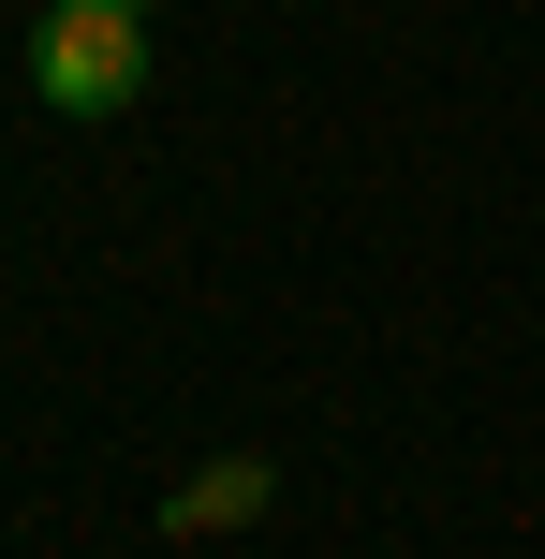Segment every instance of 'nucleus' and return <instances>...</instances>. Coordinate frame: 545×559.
<instances>
[{
    "instance_id": "obj_2",
    "label": "nucleus",
    "mask_w": 545,
    "mask_h": 559,
    "mask_svg": "<svg viewBox=\"0 0 545 559\" xmlns=\"http://www.w3.org/2000/svg\"><path fill=\"white\" fill-rule=\"evenodd\" d=\"M251 501H265V472H206V486H192V501H177V515H192V531H206V515H251Z\"/></svg>"
},
{
    "instance_id": "obj_3",
    "label": "nucleus",
    "mask_w": 545,
    "mask_h": 559,
    "mask_svg": "<svg viewBox=\"0 0 545 559\" xmlns=\"http://www.w3.org/2000/svg\"><path fill=\"white\" fill-rule=\"evenodd\" d=\"M118 15H147V0H118Z\"/></svg>"
},
{
    "instance_id": "obj_1",
    "label": "nucleus",
    "mask_w": 545,
    "mask_h": 559,
    "mask_svg": "<svg viewBox=\"0 0 545 559\" xmlns=\"http://www.w3.org/2000/svg\"><path fill=\"white\" fill-rule=\"evenodd\" d=\"M29 88H45L59 118H118L147 88V15H118V0H59L45 29H29Z\"/></svg>"
}]
</instances>
